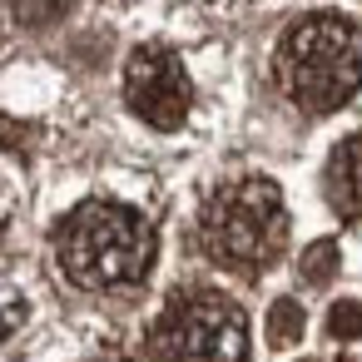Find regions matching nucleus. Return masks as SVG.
I'll use <instances>...</instances> for the list:
<instances>
[{
  "instance_id": "obj_1",
  "label": "nucleus",
  "mask_w": 362,
  "mask_h": 362,
  "mask_svg": "<svg viewBox=\"0 0 362 362\" xmlns=\"http://www.w3.org/2000/svg\"><path fill=\"white\" fill-rule=\"evenodd\" d=\"M55 253L65 278L80 288H129L154 263V228L144 223V214L124 204L90 199L60 223Z\"/></svg>"
},
{
  "instance_id": "obj_2",
  "label": "nucleus",
  "mask_w": 362,
  "mask_h": 362,
  "mask_svg": "<svg viewBox=\"0 0 362 362\" xmlns=\"http://www.w3.org/2000/svg\"><path fill=\"white\" fill-rule=\"evenodd\" d=\"M278 80L303 110H337L362 90V30L342 16H308L278 50Z\"/></svg>"
},
{
  "instance_id": "obj_3",
  "label": "nucleus",
  "mask_w": 362,
  "mask_h": 362,
  "mask_svg": "<svg viewBox=\"0 0 362 362\" xmlns=\"http://www.w3.org/2000/svg\"><path fill=\"white\" fill-rule=\"evenodd\" d=\"M283 238H288V209H283V199H278V189L268 179L228 184L204 204L199 243L223 268L253 273V268L278 258Z\"/></svg>"
},
{
  "instance_id": "obj_4",
  "label": "nucleus",
  "mask_w": 362,
  "mask_h": 362,
  "mask_svg": "<svg viewBox=\"0 0 362 362\" xmlns=\"http://www.w3.org/2000/svg\"><path fill=\"white\" fill-rule=\"evenodd\" d=\"M159 362H243L248 317L223 293H179L154 322Z\"/></svg>"
},
{
  "instance_id": "obj_5",
  "label": "nucleus",
  "mask_w": 362,
  "mask_h": 362,
  "mask_svg": "<svg viewBox=\"0 0 362 362\" xmlns=\"http://www.w3.org/2000/svg\"><path fill=\"white\" fill-rule=\"evenodd\" d=\"M124 100H129V110L144 124L179 129L184 115H189V105H194V90H189V75H184L179 55L164 50V45L134 50L129 65H124Z\"/></svg>"
},
{
  "instance_id": "obj_6",
  "label": "nucleus",
  "mask_w": 362,
  "mask_h": 362,
  "mask_svg": "<svg viewBox=\"0 0 362 362\" xmlns=\"http://www.w3.org/2000/svg\"><path fill=\"white\" fill-rule=\"evenodd\" d=\"M327 199L337 214H362V139H342L327 159Z\"/></svg>"
},
{
  "instance_id": "obj_7",
  "label": "nucleus",
  "mask_w": 362,
  "mask_h": 362,
  "mask_svg": "<svg viewBox=\"0 0 362 362\" xmlns=\"http://www.w3.org/2000/svg\"><path fill=\"white\" fill-rule=\"evenodd\" d=\"M70 6H75V0H11V11H16V21H21L25 30H50V25H60V21L70 16Z\"/></svg>"
},
{
  "instance_id": "obj_8",
  "label": "nucleus",
  "mask_w": 362,
  "mask_h": 362,
  "mask_svg": "<svg viewBox=\"0 0 362 362\" xmlns=\"http://www.w3.org/2000/svg\"><path fill=\"white\" fill-rule=\"evenodd\" d=\"M268 337H273V347H288V342L303 337V308H298L293 298L273 303V313H268Z\"/></svg>"
},
{
  "instance_id": "obj_9",
  "label": "nucleus",
  "mask_w": 362,
  "mask_h": 362,
  "mask_svg": "<svg viewBox=\"0 0 362 362\" xmlns=\"http://www.w3.org/2000/svg\"><path fill=\"white\" fill-rule=\"evenodd\" d=\"M332 268H337V248H332V243H313V248L303 253V278H308V283H327Z\"/></svg>"
},
{
  "instance_id": "obj_10",
  "label": "nucleus",
  "mask_w": 362,
  "mask_h": 362,
  "mask_svg": "<svg viewBox=\"0 0 362 362\" xmlns=\"http://www.w3.org/2000/svg\"><path fill=\"white\" fill-rule=\"evenodd\" d=\"M25 322V298L16 293V288H6V283H0V342H6L16 327Z\"/></svg>"
},
{
  "instance_id": "obj_11",
  "label": "nucleus",
  "mask_w": 362,
  "mask_h": 362,
  "mask_svg": "<svg viewBox=\"0 0 362 362\" xmlns=\"http://www.w3.org/2000/svg\"><path fill=\"white\" fill-rule=\"evenodd\" d=\"M327 332H332V337H357V332H362V308H357V303H337L332 317H327Z\"/></svg>"
},
{
  "instance_id": "obj_12",
  "label": "nucleus",
  "mask_w": 362,
  "mask_h": 362,
  "mask_svg": "<svg viewBox=\"0 0 362 362\" xmlns=\"http://www.w3.org/2000/svg\"><path fill=\"white\" fill-rule=\"evenodd\" d=\"M115 362H124V357H115Z\"/></svg>"
}]
</instances>
